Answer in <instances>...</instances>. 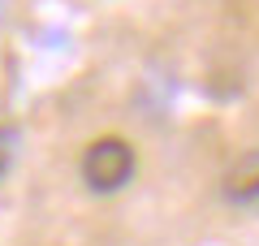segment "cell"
Listing matches in <instances>:
<instances>
[{"label":"cell","mask_w":259,"mask_h":246,"mask_svg":"<svg viewBox=\"0 0 259 246\" xmlns=\"http://www.w3.org/2000/svg\"><path fill=\"white\" fill-rule=\"evenodd\" d=\"M225 199L229 203H259V151H246L225 173Z\"/></svg>","instance_id":"2"},{"label":"cell","mask_w":259,"mask_h":246,"mask_svg":"<svg viewBox=\"0 0 259 246\" xmlns=\"http://www.w3.org/2000/svg\"><path fill=\"white\" fill-rule=\"evenodd\" d=\"M18 147H22L18 126H0V177L9 173V164H13V155H18Z\"/></svg>","instance_id":"3"},{"label":"cell","mask_w":259,"mask_h":246,"mask_svg":"<svg viewBox=\"0 0 259 246\" xmlns=\"http://www.w3.org/2000/svg\"><path fill=\"white\" fill-rule=\"evenodd\" d=\"M134 173V147L125 138H95L91 147L82 151V182L100 194H112L130 182Z\"/></svg>","instance_id":"1"}]
</instances>
